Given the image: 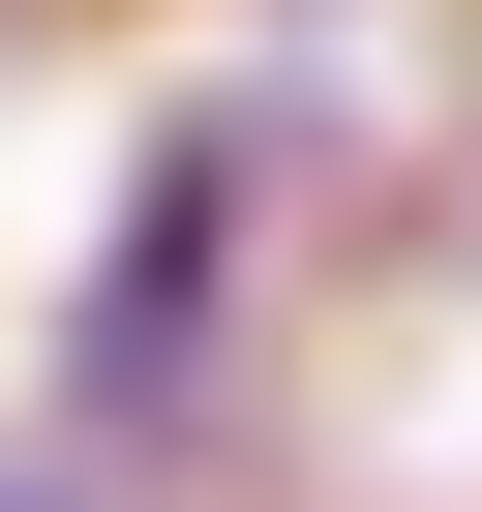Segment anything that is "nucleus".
Segmentation results:
<instances>
[{"mask_svg": "<svg viewBox=\"0 0 482 512\" xmlns=\"http://www.w3.org/2000/svg\"><path fill=\"white\" fill-rule=\"evenodd\" d=\"M0 512H61V482H0Z\"/></svg>", "mask_w": 482, "mask_h": 512, "instance_id": "1", "label": "nucleus"}]
</instances>
